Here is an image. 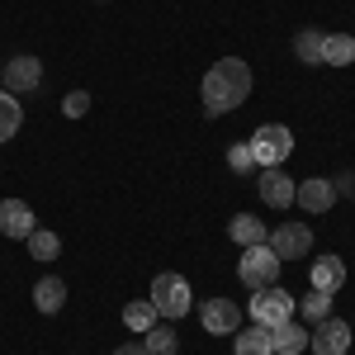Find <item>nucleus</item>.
Here are the masks:
<instances>
[{"mask_svg": "<svg viewBox=\"0 0 355 355\" xmlns=\"http://www.w3.org/2000/svg\"><path fill=\"white\" fill-rule=\"evenodd\" d=\"M251 95V67L242 57H223L204 71V114L218 119V114H232L246 105Z\"/></svg>", "mask_w": 355, "mask_h": 355, "instance_id": "obj_1", "label": "nucleus"}, {"mask_svg": "<svg viewBox=\"0 0 355 355\" xmlns=\"http://www.w3.org/2000/svg\"><path fill=\"white\" fill-rule=\"evenodd\" d=\"M190 303H194V294H190V279L185 275H175V270H162L157 279H152V308H157V318H185L190 313Z\"/></svg>", "mask_w": 355, "mask_h": 355, "instance_id": "obj_2", "label": "nucleus"}, {"mask_svg": "<svg viewBox=\"0 0 355 355\" xmlns=\"http://www.w3.org/2000/svg\"><path fill=\"white\" fill-rule=\"evenodd\" d=\"M279 256H275L270 246H242V261H237V275H242V284L256 294V289H270V284H279Z\"/></svg>", "mask_w": 355, "mask_h": 355, "instance_id": "obj_3", "label": "nucleus"}, {"mask_svg": "<svg viewBox=\"0 0 355 355\" xmlns=\"http://www.w3.org/2000/svg\"><path fill=\"white\" fill-rule=\"evenodd\" d=\"M289 152H294V133H289L284 123H261V128L251 133V157H256L261 171H266V166H284Z\"/></svg>", "mask_w": 355, "mask_h": 355, "instance_id": "obj_4", "label": "nucleus"}, {"mask_svg": "<svg viewBox=\"0 0 355 355\" xmlns=\"http://www.w3.org/2000/svg\"><path fill=\"white\" fill-rule=\"evenodd\" d=\"M251 318H256V327H279L284 318H294V294H284L279 284L256 289L251 294Z\"/></svg>", "mask_w": 355, "mask_h": 355, "instance_id": "obj_5", "label": "nucleus"}, {"mask_svg": "<svg viewBox=\"0 0 355 355\" xmlns=\"http://www.w3.org/2000/svg\"><path fill=\"white\" fill-rule=\"evenodd\" d=\"M43 85V62L38 57H10L0 67V90L10 95H24V90H38Z\"/></svg>", "mask_w": 355, "mask_h": 355, "instance_id": "obj_6", "label": "nucleus"}, {"mask_svg": "<svg viewBox=\"0 0 355 355\" xmlns=\"http://www.w3.org/2000/svg\"><path fill=\"white\" fill-rule=\"evenodd\" d=\"M266 246H270L279 261H299V256H308V251H313V232H308L303 223H279Z\"/></svg>", "mask_w": 355, "mask_h": 355, "instance_id": "obj_7", "label": "nucleus"}, {"mask_svg": "<svg viewBox=\"0 0 355 355\" xmlns=\"http://www.w3.org/2000/svg\"><path fill=\"white\" fill-rule=\"evenodd\" d=\"M199 322L209 336H227V331H242V308L232 299H209L199 308Z\"/></svg>", "mask_w": 355, "mask_h": 355, "instance_id": "obj_8", "label": "nucleus"}, {"mask_svg": "<svg viewBox=\"0 0 355 355\" xmlns=\"http://www.w3.org/2000/svg\"><path fill=\"white\" fill-rule=\"evenodd\" d=\"M313 327H318V331H308L313 355H346V351H351V327H346V322L322 318V322H313Z\"/></svg>", "mask_w": 355, "mask_h": 355, "instance_id": "obj_9", "label": "nucleus"}, {"mask_svg": "<svg viewBox=\"0 0 355 355\" xmlns=\"http://www.w3.org/2000/svg\"><path fill=\"white\" fill-rule=\"evenodd\" d=\"M294 190H299V180H294L289 171H279V166H266V171H261V199H266L270 209H289V204H294Z\"/></svg>", "mask_w": 355, "mask_h": 355, "instance_id": "obj_10", "label": "nucleus"}, {"mask_svg": "<svg viewBox=\"0 0 355 355\" xmlns=\"http://www.w3.org/2000/svg\"><path fill=\"white\" fill-rule=\"evenodd\" d=\"M294 204H303L308 214H327L336 204V190H331V175H308L299 190H294Z\"/></svg>", "mask_w": 355, "mask_h": 355, "instance_id": "obj_11", "label": "nucleus"}, {"mask_svg": "<svg viewBox=\"0 0 355 355\" xmlns=\"http://www.w3.org/2000/svg\"><path fill=\"white\" fill-rule=\"evenodd\" d=\"M33 232V209L24 199H0V237H28Z\"/></svg>", "mask_w": 355, "mask_h": 355, "instance_id": "obj_12", "label": "nucleus"}, {"mask_svg": "<svg viewBox=\"0 0 355 355\" xmlns=\"http://www.w3.org/2000/svg\"><path fill=\"white\" fill-rule=\"evenodd\" d=\"M303 341H308V331H303L299 318H284L279 327H270V346H275V355H299V351H303Z\"/></svg>", "mask_w": 355, "mask_h": 355, "instance_id": "obj_13", "label": "nucleus"}, {"mask_svg": "<svg viewBox=\"0 0 355 355\" xmlns=\"http://www.w3.org/2000/svg\"><path fill=\"white\" fill-rule=\"evenodd\" d=\"M341 284H346V266H341V256H318V261H313V289L336 294Z\"/></svg>", "mask_w": 355, "mask_h": 355, "instance_id": "obj_14", "label": "nucleus"}, {"mask_svg": "<svg viewBox=\"0 0 355 355\" xmlns=\"http://www.w3.org/2000/svg\"><path fill=\"white\" fill-rule=\"evenodd\" d=\"M62 303H67V284H62L57 275H48V279L33 284V308H38V313H62Z\"/></svg>", "mask_w": 355, "mask_h": 355, "instance_id": "obj_15", "label": "nucleus"}, {"mask_svg": "<svg viewBox=\"0 0 355 355\" xmlns=\"http://www.w3.org/2000/svg\"><path fill=\"white\" fill-rule=\"evenodd\" d=\"M355 62V38L351 33H327L322 38V67H351Z\"/></svg>", "mask_w": 355, "mask_h": 355, "instance_id": "obj_16", "label": "nucleus"}, {"mask_svg": "<svg viewBox=\"0 0 355 355\" xmlns=\"http://www.w3.org/2000/svg\"><path fill=\"white\" fill-rule=\"evenodd\" d=\"M232 355H275V346H270V327L232 331Z\"/></svg>", "mask_w": 355, "mask_h": 355, "instance_id": "obj_17", "label": "nucleus"}, {"mask_svg": "<svg viewBox=\"0 0 355 355\" xmlns=\"http://www.w3.org/2000/svg\"><path fill=\"white\" fill-rule=\"evenodd\" d=\"M227 237H232L237 246H261L266 242V223L251 218V214H237V218L227 223Z\"/></svg>", "mask_w": 355, "mask_h": 355, "instance_id": "obj_18", "label": "nucleus"}, {"mask_svg": "<svg viewBox=\"0 0 355 355\" xmlns=\"http://www.w3.org/2000/svg\"><path fill=\"white\" fill-rule=\"evenodd\" d=\"M322 28H299L294 33V53H299V62L303 67H322Z\"/></svg>", "mask_w": 355, "mask_h": 355, "instance_id": "obj_19", "label": "nucleus"}, {"mask_svg": "<svg viewBox=\"0 0 355 355\" xmlns=\"http://www.w3.org/2000/svg\"><path fill=\"white\" fill-rule=\"evenodd\" d=\"M19 123H24V110H19V95L0 90V142H10V137L19 133Z\"/></svg>", "mask_w": 355, "mask_h": 355, "instance_id": "obj_20", "label": "nucleus"}, {"mask_svg": "<svg viewBox=\"0 0 355 355\" xmlns=\"http://www.w3.org/2000/svg\"><path fill=\"white\" fill-rule=\"evenodd\" d=\"M142 346H147V355H180V341H175V331L162 327V322H152V327L142 331Z\"/></svg>", "mask_w": 355, "mask_h": 355, "instance_id": "obj_21", "label": "nucleus"}, {"mask_svg": "<svg viewBox=\"0 0 355 355\" xmlns=\"http://www.w3.org/2000/svg\"><path fill=\"white\" fill-rule=\"evenodd\" d=\"M294 313H303V322H322V318H331V294L308 289V294H303V303H294Z\"/></svg>", "mask_w": 355, "mask_h": 355, "instance_id": "obj_22", "label": "nucleus"}, {"mask_svg": "<svg viewBox=\"0 0 355 355\" xmlns=\"http://www.w3.org/2000/svg\"><path fill=\"white\" fill-rule=\"evenodd\" d=\"M24 242H28V256H33V261H57V256H62V242H57V232H43V227H33Z\"/></svg>", "mask_w": 355, "mask_h": 355, "instance_id": "obj_23", "label": "nucleus"}, {"mask_svg": "<svg viewBox=\"0 0 355 355\" xmlns=\"http://www.w3.org/2000/svg\"><path fill=\"white\" fill-rule=\"evenodd\" d=\"M123 322H128V331H147L152 322H157V308H152V299H133L128 308H123Z\"/></svg>", "mask_w": 355, "mask_h": 355, "instance_id": "obj_24", "label": "nucleus"}, {"mask_svg": "<svg viewBox=\"0 0 355 355\" xmlns=\"http://www.w3.org/2000/svg\"><path fill=\"white\" fill-rule=\"evenodd\" d=\"M227 166H232L237 175H251V171H261V166H256V157H251V142H232V147H227Z\"/></svg>", "mask_w": 355, "mask_h": 355, "instance_id": "obj_25", "label": "nucleus"}, {"mask_svg": "<svg viewBox=\"0 0 355 355\" xmlns=\"http://www.w3.org/2000/svg\"><path fill=\"white\" fill-rule=\"evenodd\" d=\"M85 110H90V95H85V90H71V95L62 100V114H67V119H81Z\"/></svg>", "mask_w": 355, "mask_h": 355, "instance_id": "obj_26", "label": "nucleus"}, {"mask_svg": "<svg viewBox=\"0 0 355 355\" xmlns=\"http://www.w3.org/2000/svg\"><path fill=\"white\" fill-rule=\"evenodd\" d=\"M331 190H336V194H351V190H355V171H341V175H331Z\"/></svg>", "mask_w": 355, "mask_h": 355, "instance_id": "obj_27", "label": "nucleus"}, {"mask_svg": "<svg viewBox=\"0 0 355 355\" xmlns=\"http://www.w3.org/2000/svg\"><path fill=\"white\" fill-rule=\"evenodd\" d=\"M114 355H147V346L142 341H128V346H114Z\"/></svg>", "mask_w": 355, "mask_h": 355, "instance_id": "obj_28", "label": "nucleus"}, {"mask_svg": "<svg viewBox=\"0 0 355 355\" xmlns=\"http://www.w3.org/2000/svg\"><path fill=\"white\" fill-rule=\"evenodd\" d=\"M351 199H355V190H351Z\"/></svg>", "mask_w": 355, "mask_h": 355, "instance_id": "obj_29", "label": "nucleus"}]
</instances>
